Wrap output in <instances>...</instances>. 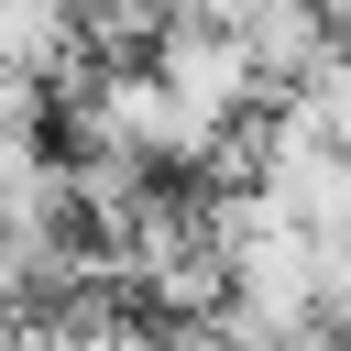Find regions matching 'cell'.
I'll list each match as a JSON object with an SVG mask.
<instances>
[{"instance_id":"1","label":"cell","mask_w":351,"mask_h":351,"mask_svg":"<svg viewBox=\"0 0 351 351\" xmlns=\"http://www.w3.org/2000/svg\"><path fill=\"white\" fill-rule=\"evenodd\" d=\"M186 11H197V0H77V44H88L99 66H121V55H154Z\"/></svg>"}]
</instances>
